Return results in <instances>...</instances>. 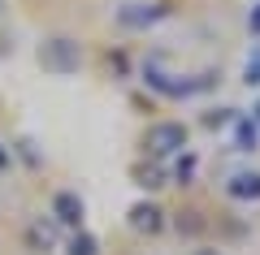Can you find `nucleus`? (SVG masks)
<instances>
[{"mask_svg": "<svg viewBox=\"0 0 260 255\" xmlns=\"http://www.w3.org/2000/svg\"><path fill=\"white\" fill-rule=\"evenodd\" d=\"M217 74H200V78H174V74H160L156 65H148L143 69V82H148L156 95H165V100H186V95L204 91V87H213Z\"/></svg>", "mask_w": 260, "mask_h": 255, "instance_id": "nucleus-1", "label": "nucleus"}, {"mask_svg": "<svg viewBox=\"0 0 260 255\" xmlns=\"http://www.w3.org/2000/svg\"><path fill=\"white\" fill-rule=\"evenodd\" d=\"M143 147H148V156H174L186 147V126L182 121H156V126L148 130V138H143Z\"/></svg>", "mask_w": 260, "mask_h": 255, "instance_id": "nucleus-2", "label": "nucleus"}, {"mask_svg": "<svg viewBox=\"0 0 260 255\" xmlns=\"http://www.w3.org/2000/svg\"><path fill=\"white\" fill-rule=\"evenodd\" d=\"M78 61H83V52H78L74 39H48L44 48H39V65L52 74H70L78 69Z\"/></svg>", "mask_w": 260, "mask_h": 255, "instance_id": "nucleus-3", "label": "nucleus"}, {"mask_svg": "<svg viewBox=\"0 0 260 255\" xmlns=\"http://www.w3.org/2000/svg\"><path fill=\"white\" fill-rule=\"evenodd\" d=\"M52 216L61 221V225H70V229H83V199H78L74 191H61L52 199Z\"/></svg>", "mask_w": 260, "mask_h": 255, "instance_id": "nucleus-4", "label": "nucleus"}, {"mask_svg": "<svg viewBox=\"0 0 260 255\" xmlns=\"http://www.w3.org/2000/svg\"><path fill=\"white\" fill-rule=\"evenodd\" d=\"M160 13H165V5H121V9H117V22L139 30V26H152Z\"/></svg>", "mask_w": 260, "mask_h": 255, "instance_id": "nucleus-5", "label": "nucleus"}, {"mask_svg": "<svg viewBox=\"0 0 260 255\" xmlns=\"http://www.w3.org/2000/svg\"><path fill=\"white\" fill-rule=\"evenodd\" d=\"M225 195L230 199H260V173H234L225 182Z\"/></svg>", "mask_w": 260, "mask_h": 255, "instance_id": "nucleus-6", "label": "nucleus"}, {"mask_svg": "<svg viewBox=\"0 0 260 255\" xmlns=\"http://www.w3.org/2000/svg\"><path fill=\"white\" fill-rule=\"evenodd\" d=\"M130 225L143 229V234H156L160 229V208L156 203H135V208H130Z\"/></svg>", "mask_w": 260, "mask_h": 255, "instance_id": "nucleus-7", "label": "nucleus"}, {"mask_svg": "<svg viewBox=\"0 0 260 255\" xmlns=\"http://www.w3.org/2000/svg\"><path fill=\"white\" fill-rule=\"evenodd\" d=\"M256 143H260V126L251 117H239L234 121V152H256Z\"/></svg>", "mask_w": 260, "mask_h": 255, "instance_id": "nucleus-8", "label": "nucleus"}, {"mask_svg": "<svg viewBox=\"0 0 260 255\" xmlns=\"http://www.w3.org/2000/svg\"><path fill=\"white\" fill-rule=\"evenodd\" d=\"M100 246H95V238L87 234V229H74V238H70V255H95Z\"/></svg>", "mask_w": 260, "mask_h": 255, "instance_id": "nucleus-9", "label": "nucleus"}, {"mask_svg": "<svg viewBox=\"0 0 260 255\" xmlns=\"http://www.w3.org/2000/svg\"><path fill=\"white\" fill-rule=\"evenodd\" d=\"M243 82H247V87H260V48L247 56V69H243Z\"/></svg>", "mask_w": 260, "mask_h": 255, "instance_id": "nucleus-10", "label": "nucleus"}, {"mask_svg": "<svg viewBox=\"0 0 260 255\" xmlns=\"http://www.w3.org/2000/svg\"><path fill=\"white\" fill-rule=\"evenodd\" d=\"M191 173H195V156H182V160H178V169H174V177H178V182H186Z\"/></svg>", "mask_w": 260, "mask_h": 255, "instance_id": "nucleus-11", "label": "nucleus"}, {"mask_svg": "<svg viewBox=\"0 0 260 255\" xmlns=\"http://www.w3.org/2000/svg\"><path fill=\"white\" fill-rule=\"evenodd\" d=\"M30 242H52V225H35V229H30Z\"/></svg>", "mask_w": 260, "mask_h": 255, "instance_id": "nucleus-12", "label": "nucleus"}, {"mask_svg": "<svg viewBox=\"0 0 260 255\" xmlns=\"http://www.w3.org/2000/svg\"><path fill=\"white\" fill-rule=\"evenodd\" d=\"M247 30H251V35H260V0L251 5V13H247Z\"/></svg>", "mask_w": 260, "mask_h": 255, "instance_id": "nucleus-13", "label": "nucleus"}, {"mask_svg": "<svg viewBox=\"0 0 260 255\" xmlns=\"http://www.w3.org/2000/svg\"><path fill=\"white\" fill-rule=\"evenodd\" d=\"M0 169H9V152L5 147H0Z\"/></svg>", "mask_w": 260, "mask_h": 255, "instance_id": "nucleus-14", "label": "nucleus"}, {"mask_svg": "<svg viewBox=\"0 0 260 255\" xmlns=\"http://www.w3.org/2000/svg\"><path fill=\"white\" fill-rule=\"evenodd\" d=\"M251 121H256V126H260V104H256V108H251Z\"/></svg>", "mask_w": 260, "mask_h": 255, "instance_id": "nucleus-15", "label": "nucleus"}, {"mask_svg": "<svg viewBox=\"0 0 260 255\" xmlns=\"http://www.w3.org/2000/svg\"><path fill=\"white\" fill-rule=\"evenodd\" d=\"M195 255H217V251H195Z\"/></svg>", "mask_w": 260, "mask_h": 255, "instance_id": "nucleus-16", "label": "nucleus"}]
</instances>
